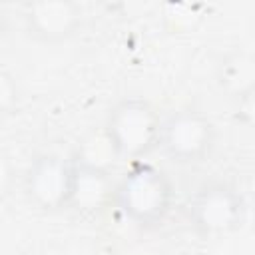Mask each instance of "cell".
<instances>
[{
  "label": "cell",
  "instance_id": "8fae6325",
  "mask_svg": "<svg viewBox=\"0 0 255 255\" xmlns=\"http://www.w3.org/2000/svg\"><path fill=\"white\" fill-rule=\"evenodd\" d=\"M20 106V84L12 72L0 68V120L12 116Z\"/></svg>",
  "mask_w": 255,
  "mask_h": 255
},
{
  "label": "cell",
  "instance_id": "277c9868",
  "mask_svg": "<svg viewBox=\"0 0 255 255\" xmlns=\"http://www.w3.org/2000/svg\"><path fill=\"white\" fill-rule=\"evenodd\" d=\"M217 141L215 124L197 110H177L161 120L157 147L175 163L205 161Z\"/></svg>",
  "mask_w": 255,
  "mask_h": 255
},
{
  "label": "cell",
  "instance_id": "7a4b0ae2",
  "mask_svg": "<svg viewBox=\"0 0 255 255\" xmlns=\"http://www.w3.org/2000/svg\"><path fill=\"white\" fill-rule=\"evenodd\" d=\"M159 126L161 118L147 100L124 98L110 108L102 128L116 147L120 159L124 157L139 161L157 149Z\"/></svg>",
  "mask_w": 255,
  "mask_h": 255
},
{
  "label": "cell",
  "instance_id": "52a82bcc",
  "mask_svg": "<svg viewBox=\"0 0 255 255\" xmlns=\"http://www.w3.org/2000/svg\"><path fill=\"white\" fill-rule=\"evenodd\" d=\"M114 187L112 173L74 165L70 209L82 215H98L112 203Z\"/></svg>",
  "mask_w": 255,
  "mask_h": 255
},
{
  "label": "cell",
  "instance_id": "6da1fadb",
  "mask_svg": "<svg viewBox=\"0 0 255 255\" xmlns=\"http://www.w3.org/2000/svg\"><path fill=\"white\" fill-rule=\"evenodd\" d=\"M112 201L128 221L149 229L167 217L173 203V185L163 169L135 161L116 183Z\"/></svg>",
  "mask_w": 255,
  "mask_h": 255
},
{
  "label": "cell",
  "instance_id": "30bf717a",
  "mask_svg": "<svg viewBox=\"0 0 255 255\" xmlns=\"http://www.w3.org/2000/svg\"><path fill=\"white\" fill-rule=\"evenodd\" d=\"M201 20V12L199 6H191V4H167L165 12H163V22L165 26L175 34L187 32L191 28L197 26V22Z\"/></svg>",
  "mask_w": 255,
  "mask_h": 255
},
{
  "label": "cell",
  "instance_id": "7c38bea8",
  "mask_svg": "<svg viewBox=\"0 0 255 255\" xmlns=\"http://www.w3.org/2000/svg\"><path fill=\"white\" fill-rule=\"evenodd\" d=\"M12 181H14V167L10 157L0 149V199L4 195H8V191L12 189Z\"/></svg>",
  "mask_w": 255,
  "mask_h": 255
},
{
  "label": "cell",
  "instance_id": "8992f818",
  "mask_svg": "<svg viewBox=\"0 0 255 255\" xmlns=\"http://www.w3.org/2000/svg\"><path fill=\"white\" fill-rule=\"evenodd\" d=\"M84 22V12L70 0H36L24 6L26 32L42 44L70 40Z\"/></svg>",
  "mask_w": 255,
  "mask_h": 255
},
{
  "label": "cell",
  "instance_id": "5b68a950",
  "mask_svg": "<svg viewBox=\"0 0 255 255\" xmlns=\"http://www.w3.org/2000/svg\"><path fill=\"white\" fill-rule=\"evenodd\" d=\"M74 163L58 153H40L32 159L24 175L28 201L46 213L70 209Z\"/></svg>",
  "mask_w": 255,
  "mask_h": 255
},
{
  "label": "cell",
  "instance_id": "3957f363",
  "mask_svg": "<svg viewBox=\"0 0 255 255\" xmlns=\"http://www.w3.org/2000/svg\"><path fill=\"white\" fill-rule=\"evenodd\" d=\"M247 201L229 183L211 181L201 185L187 203L191 229L205 239L229 235L245 223Z\"/></svg>",
  "mask_w": 255,
  "mask_h": 255
},
{
  "label": "cell",
  "instance_id": "9c48e42d",
  "mask_svg": "<svg viewBox=\"0 0 255 255\" xmlns=\"http://www.w3.org/2000/svg\"><path fill=\"white\" fill-rule=\"evenodd\" d=\"M118 159H120V155H118L116 147L112 145L108 133L104 131V128H98V129L88 131L80 139V143L74 151L72 163L78 167H88V169L112 173Z\"/></svg>",
  "mask_w": 255,
  "mask_h": 255
},
{
  "label": "cell",
  "instance_id": "ba28073f",
  "mask_svg": "<svg viewBox=\"0 0 255 255\" xmlns=\"http://www.w3.org/2000/svg\"><path fill=\"white\" fill-rule=\"evenodd\" d=\"M215 82L221 94L239 102L253 96L255 90V58L245 48H233L217 62Z\"/></svg>",
  "mask_w": 255,
  "mask_h": 255
}]
</instances>
